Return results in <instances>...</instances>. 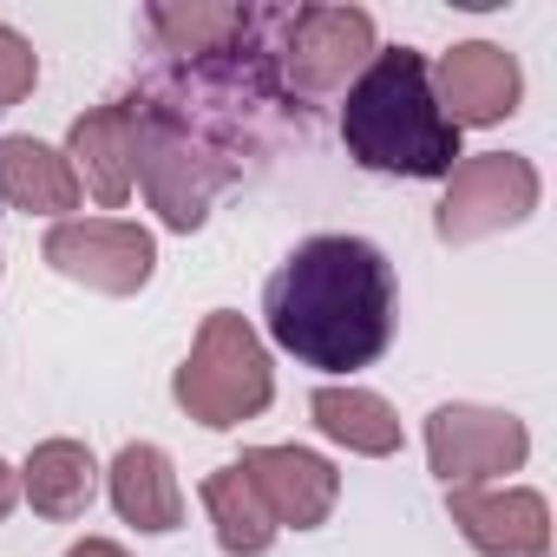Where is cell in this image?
Wrapping results in <instances>:
<instances>
[{
  "instance_id": "obj_3",
  "label": "cell",
  "mask_w": 557,
  "mask_h": 557,
  "mask_svg": "<svg viewBox=\"0 0 557 557\" xmlns=\"http://www.w3.org/2000/svg\"><path fill=\"white\" fill-rule=\"evenodd\" d=\"M171 394L203 426H243V420H256L269 407V394H275V374H269V355H262L256 329L236 309L203 315V329H197V342H190Z\"/></svg>"
},
{
  "instance_id": "obj_21",
  "label": "cell",
  "mask_w": 557,
  "mask_h": 557,
  "mask_svg": "<svg viewBox=\"0 0 557 557\" xmlns=\"http://www.w3.org/2000/svg\"><path fill=\"white\" fill-rule=\"evenodd\" d=\"M14 492H21V479H14L8 466H0V518H8V511H14Z\"/></svg>"
},
{
  "instance_id": "obj_10",
  "label": "cell",
  "mask_w": 557,
  "mask_h": 557,
  "mask_svg": "<svg viewBox=\"0 0 557 557\" xmlns=\"http://www.w3.org/2000/svg\"><path fill=\"white\" fill-rule=\"evenodd\" d=\"M446 511H453L459 537L485 557H544L550 550V505L524 485H505V492L453 485Z\"/></svg>"
},
{
  "instance_id": "obj_19",
  "label": "cell",
  "mask_w": 557,
  "mask_h": 557,
  "mask_svg": "<svg viewBox=\"0 0 557 557\" xmlns=\"http://www.w3.org/2000/svg\"><path fill=\"white\" fill-rule=\"evenodd\" d=\"M40 79V53L14 34V27H0V112H14Z\"/></svg>"
},
{
  "instance_id": "obj_15",
  "label": "cell",
  "mask_w": 557,
  "mask_h": 557,
  "mask_svg": "<svg viewBox=\"0 0 557 557\" xmlns=\"http://www.w3.org/2000/svg\"><path fill=\"white\" fill-rule=\"evenodd\" d=\"M21 492L40 518H79L99 492V459L79 440H47L34 446V459L21 466Z\"/></svg>"
},
{
  "instance_id": "obj_14",
  "label": "cell",
  "mask_w": 557,
  "mask_h": 557,
  "mask_svg": "<svg viewBox=\"0 0 557 557\" xmlns=\"http://www.w3.org/2000/svg\"><path fill=\"white\" fill-rule=\"evenodd\" d=\"M0 197L14 210H34V216H60L79 203V177L40 138H0Z\"/></svg>"
},
{
  "instance_id": "obj_5",
  "label": "cell",
  "mask_w": 557,
  "mask_h": 557,
  "mask_svg": "<svg viewBox=\"0 0 557 557\" xmlns=\"http://www.w3.org/2000/svg\"><path fill=\"white\" fill-rule=\"evenodd\" d=\"M374 60V14L368 8H296L283 14L275 79L289 99H335Z\"/></svg>"
},
{
  "instance_id": "obj_20",
  "label": "cell",
  "mask_w": 557,
  "mask_h": 557,
  "mask_svg": "<svg viewBox=\"0 0 557 557\" xmlns=\"http://www.w3.org/2000/svg\"><path fill=\"white\" fill-rule=\"evenodd\" d=\"M66 557H125V550H119L112 537H86V544H73Z\"/></svg>"
},
{
  "instance_id": "obj_6",
  "label": "cell",
  "mask_w": 557,
  "mask_h": 557,
  "mask_svg": "<svg viewBox=\"0 0 557 557\" xmlns=\"http://www.w3.org/2000/svg\"><path fill=\"white\" fill-rule=\"evenodd\" d=\"M531 210H537V164L518 151H479V158L453 164L433 230H440V243H479L492 230L524 223Z\"/></svg>"
},
{
  "instance_id": "obj_8",
  "label": "cell",
  "mask_w": 557,
  "mask_h": 557,
  "mask_svg": "<svg viewBox=\"0 0 557 557\" xmlns=\"http://www.w3.org/2000/svg\"><path fill=\"white\" fill-rule=\"evenodd\" d=\"M531 453V433L524 420L498 413V407H440L426 420V459L440 472V485H479V479H498V472H518Z\"/></svg>"
},
{
  "instance_id": "obj_4",
  "label": "cell",
  "mask_w": 557,
  "mask_h": 557,
  "mask_svg": "<svg viewBox=\"0 0 557 557\" xmlns=\"http://www.w3.org/2000/svg\"><path fill=\"white\" fill-rule=\"evenodd\" d=\"M132 106H138V177H145L151 210L171 230H197L210 216V197L223 184H236L243 171L216 145H203L197 132H184L177 119H164L158 106H145V99H132Z\"/></svg>"
},
{
  "instance_id": "obj_18",
  "label": "cell",
  "mask_w": 557,
  "mask_h": 557,
  "mask_svg": "<svg viewBox=\"0 0 557 557\" xmlns=\"http://www.w3.org/2000/svg\"><path fill=\"white\" fill-rule=\"evenodd\" d=\"M249 14H256V8H197V0H190V8H151L145 27L164 40V53L203 60V53H223L230 40H243Z\"/></svg>"
},
{
  "instance_id": "obj_13",
  "label": "cell",
  "mask_w": 557,
  "mask_h": 557,
  "mask_svg": "<svg viewBox=\"0 0 557 557\" xmlns=\"http://www.w3.org/2000/svg\"><path fill=\"white\" fill-rule=\"evenodd\" d=\"M106 485H112L119 518L138 524V531L158 537V531H177V524H184V485H177V472H171V453L151 446V440L125 446V453L112 459Z\"/></svg>"
},
{
  "instance_id": "obj_11",
  "label": "cell",
  "mask_w": 557,
  "mask_h": 557,
  "mask_svg": "<svg viewBox=\"0 0 557 557\" xmlns=\"http://www.w3.org/2000/svg\"><path fill=\"white\" fill-rule=\"evenodd\" d=\"M518 92H524V73H518V60H511L505 47H492V40L453 47V53L440 60V86H433L440 112H446L459 132H466V125H498V119H511V112H518Z\"/></svg>"
},
{
  "instance_id": "obj_7",
  "label": "cell",
  "mask_w": 557,
  "mask_h": 557,
  "mask_svg": "<svg viewBox=\"0 0 557 557\" xmlns=\"http://www.w3.org/2000/svg\"><path fill=\"white\" fill-rule=\"evenodd\" d=\"M47 262L66 283H86L99 296H138L158 269V243L138 223L86 216V223H53L47 230Z\"/></svg>"
},
{
  "instance_id": "obj_2",
  "label": "cell",
  "mask_w": 557,
  "mask_h": 557,
  "mask_svg": "<svg viewBox=\"0 0 557 557\" xmlns=\"http://www.w3.org/2000/svg\"><path fill=\"white\" fill-rule=\"evenodd\" d=\"M342 145L355 164L387 177H453L459 125L433 99V73L413 47H374L342 106Z\"/></svg>"
},
{
  "instance_id": "obj_9",
  "label": "cell",
  "mask_w": 557,
  "mask_h": 557,
  "mask_svg": "<svg viewBox=\"0 0 557 557\" xmlns=\"http://www.w3.org/2000/svg\"><path fill=\"white\" fill-rule=\"evenodd\" d=\"M236 472L256 485V498L275 518V531L283 524L315 531V524H329V511L342 498V472L322 453H302V446H249L236 459Z\"/></svg>"
},
{
  "instance_id": "obj_12",
  "label": "cell",
  "mask_w": 557,
  "mask_h": 557,
  "mask_svg": "<svg viewBox=\"0 0 557 557\" xmlns=\"http://www.w3.org/2000/svg\"><path fill=\"white\" fill-rule=\"evenodd\" d=\"M66 164L86 171L92 197L106 210H119L138 184V106L132 99H112V106H92L86 119H73V138H66ZM73 171V177H79Z\"/></svg>"
},
{
  "instance_id": "obj_1",
  "label": "cell",
  "mask_w": 557,
  "mask_h": 557,
  "mask_svg": "<svg viewBox=\"0 0 557 557\" xmlns=\"http://www.w3.org/2000/svg\"><path fill=\"white\" fill-rule=\"evenodd\" d=\"M394 262L368 236H309L262 289L269 342L322 374L374 368L394 342Z\"/></svg>"
},
{
  "instance_id": "obj_16",
  "label": "cell",
  "mask_w": 557,
  "mask_h": 557,
  "mask_svg": "<svg viewBox=\"0 0 557 557\" xmlns=\"http://www.w3.org/2000/svg\"><path fill=\"white\" fill-rule=\"evenodd\" d=\"M309 413H315V426H322L335 446H348V453H368V459L400 453V413H394L381 394H368V387H315Z\"/></svg>"
},
{
  "instance_id": "obj_17",
  "label": "cell",
  "mask_w": 557,
  "mask_h": 557,
  "mask_svg": "<svg viewBox=\"0 0 557 557\" xmlns=\"http://www.w3.org/2000/svg\"><path fill=\"white\" fill-rule=\"evenodd\" d=\"M203 511H210L216 544H223L230 557H262V550L275 544V518L262 511L256 485H249L236 466H223V472H210V479H203Z\"/></svg>"
}]
</instances>
